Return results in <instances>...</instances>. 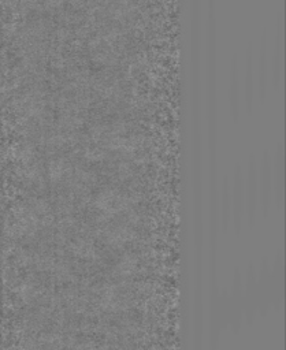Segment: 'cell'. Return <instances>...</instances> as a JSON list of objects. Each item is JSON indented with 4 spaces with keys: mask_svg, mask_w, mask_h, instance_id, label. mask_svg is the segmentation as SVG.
I'll list each match as a JSON object with an SVG mask.
<instances>
[{
    "mask_svg": "<svg viewBox=\"0 0 286 350\" xmlns=\"http://www.w3.org/2000/svg\"><path fill=\"white\" fill-rule=\"evenodd\" d=\"M267 55H266V41L262 43V51H260V62H259V94L263 100L266 96V87H267Z\"/></svg>",
    "mask_w": 286,
    "mask_h": 350,
    "instance_id": "1",
    "label": "cell"
},
{
    "mask_svg": "<svg viewBox=\"0 0 286 350\" xmlns=\"http://www.w3.org/2000/svg\"><path fill=\"white\" fill-rule=\"evenodd\" d=\"M251 55L248 54V62H247V88H245V94H247V108L248 114H251V107H252V98H253V78L251 76Z\"/></svg>",
    "mask_w": 286,
    "mask_h": 350,
    "instance_id": "2",
    "label": "cell"
},
{
    "mask_svg": "<svg viewBox=\"0 0 286 350\" xmlns=\"http://www.w3.org/2000/svg\"><path fill=\"white\" fill-rule=\"evenodd\" d=\"M281 48H282V40H281V27H280V30H278V40H277V51H275V58H274V71H273L275 87L278 85V81H280L281 59H282V49Z\"/></svg>",
    "mask_w": 286,
    "mask_h": 350,
    "instance_id": "3",
    "label": "cell"
}]
</instances>
